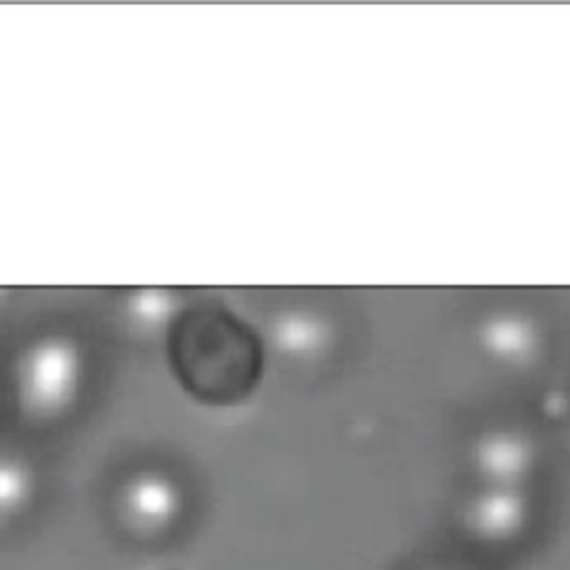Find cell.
Listing matches in <instances>:
<instances>
[{"mask_svg": "<svg viewBox=\"0 0 570 570\" xmlns=\"http://www.w3.org/2000/svg\"><path fill=\"white\" fill-rule=\"evenodd\" d=\"M169 356L183 385L209 401L245 392L256 367L249 334L232 316L209 307L189 309L174 321Z\"/></svg>", "mask_w": 570, "mask_h": 570, "instance_id": "1", "label": "cell"}, {"mask_svg": "<svg viewBox=\"0 0 570 570\" xmlns=\"http://www.w3.org/2000/svg\"><path fill=\"white\" fill-rule=\"evenodd\" d=\"M80 379V358L65 341H49L27 356L20 372V399L33 414H53L71 401Z\"/></svg>", "mask_w": 570, "mask_h": 570, "instance_id": "2", "label": "cell"}, {"mask_svg": "<svg viewBox=\"0 0 570 570\" xmlns=\"http://www.w3.org/2000/svg\"><path fill=\"white\" fill-rule=\"evenodd\" d=\"M528 517V505L517 494L492 492L465 510L463 532L479 548L503 550L523 539Z\"/></svg>", "mask_w": 570, "mask_h": 570, "instance_id": "3", "label": "cell"}, {"mask_svg": "<svg viewBox=\"0 0 570 570\" xmlns=\"http://www.w3.org/2000/svg\"><path fill=\"white\" fill-rule=\"evenodd\" d=\"M122 512L129 528L163 532L180 512V494L171 481L147 472L125 485Z\"/></svg>", "mask_w": 570, "mask_h": 570, "instance_id": "4", "label": "cell"}, {"mask_svg": "<svg viewBox=\"0 0 570 570\" xmlns=\"http://www.w3.org/2000/svg\"><path fill=\"white\" fill-rule=\"evenodd\" d=\"M436 570H459V568H436Z\"/></svg>", "mask_w": 570, "mask_h": 570, "instance_id": "5", "label": "cell"}]
</instances>
